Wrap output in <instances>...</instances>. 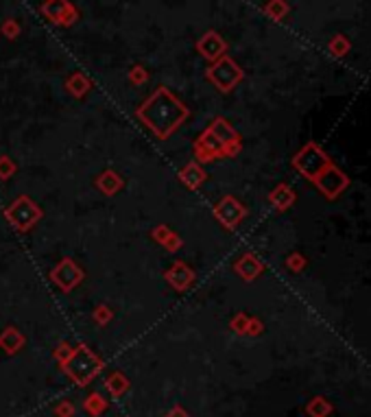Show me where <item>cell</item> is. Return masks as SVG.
<instances>
[]
</instances>
